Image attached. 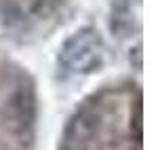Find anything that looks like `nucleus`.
Returning a JSON list of instances; mask_svg holds the SVG:
<instances>
[{
    "label": "nucleus",
    "instance_id": "2",
    "mask_svg": "<svg viewBox=\"0 0 150 150\" xmlns=\"http://www.w3.org/2000/svg\"><path fill=\"white\" fill-rule=\"evenodd\" d=\"M99 128V117L94 110H81L74 114V119L69 121L67 132H65V141L69 146H79L83 148L85 144H90L92 134Z\"/></svg>",
    "mask_w": 150,
    "mask_h": 150
},
{
    "label": "nucleus",
    "instance_id": "1",
    "mask_svg": "<svg viewBox=\"0 0 150 150\" xmlns=\"http://www.w3.org/2000/svg\"><path fill=\"white\" fill-rule=\"evenodd\" d=\"M105 61V43L94 27L74 31L63 43L58 63L67 74H92Z\"/></svg>",
    "mask_w": 150,
    "mask_h": 150
}]
</instances>
